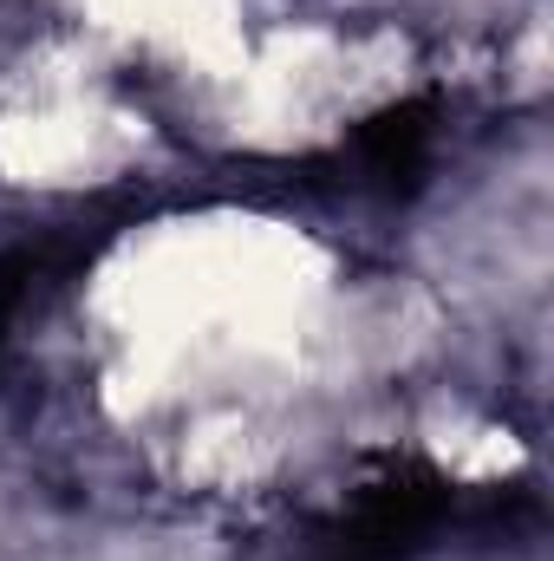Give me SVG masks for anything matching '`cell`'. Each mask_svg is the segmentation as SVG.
<instances>
[{"instance_id": "6da1fadb", "label": "cell", "mask_w": 554, "mask_h": 561, "mask_svg": "<svg viewBox=\"0 0 554 561\" xmlns=\"http://www.w3.org/2000/svg\"><path fill=\"white\" fill-rule=\"evenodd\" d=\"M430 144H437V105L412 99V105H392V112H379V118H366L353 131V163L372 183L399 190V183H412L417 170L430 163Z\"/></svg>"}]
</instances>
